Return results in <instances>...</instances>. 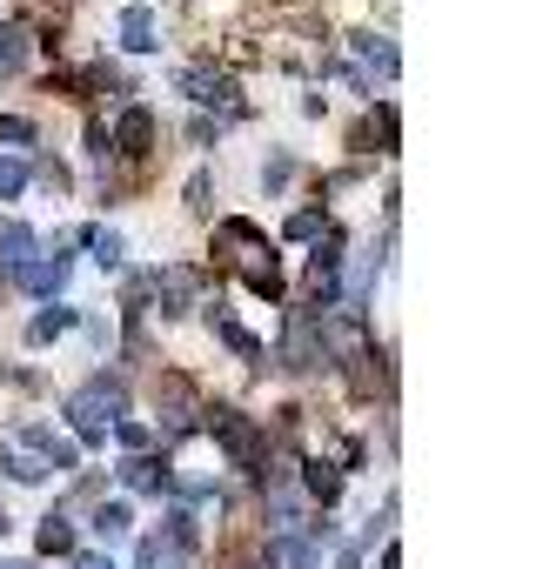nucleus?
Returning a JSON list of instances; mask_svg holds the SVG:
<instances>
[{
    "instance_id": "obj_7",
    "label": "nucleus",
    "mask_w": 536,
    "mask_h": 569,
    "mask_svg": "<svg viewBox=\"0 0 536 569\" xmlns=\"http://www.w3.org/2000/svg\"><path fill=\"white\" fill-rule=\"evenodd\" d=\"M14 274H21V289H28V296H61V289H68V254L28 261V268H14Z\"/></svg>"
},
{
    "instance_id": "obj_21",
    "label": "nucleus",
    "mask_w": 536,
    "mask_h": 569,
    "mask_svg": "<svg viewBox=\"0 0 536 569\" xmlns=\"http://www.w3.org/2000/svg\"><path fill=\"white\" fill-rule=\"evenodd\" d=\"M0 141H14V148H21V141H34V121H21V114H0Z\"/></svg>"
},
{
    "instance_id": "obj_13",
    "label": "nucleus",
    "mask_w": 536,
    "mask_h": 569,
    "mask_svg": "<svg viewBox=\"0 0 536 569\" xmlns=\"http://www.w3.org/2000/svg\"><path fill=\"white\" fill-rule=\"evenodd\" d=\"M0 261H8V268H28V261H34V228H28V221H8V228H0Z\"/></svg>"
},
{
    "instance_id": "obj_8",
    "label": "nucleus",
    "mask_w": 536,
    "mask_h": 569,
    "mask_svg": "<svg viewBox=\"0 0 536 569\" xmlns=\"http://www.w3.org/2000/svg\"><path fill=\"white\" fill-rule=\"evenodd\" d=\"M316 536H276L268 542V569H316Z\"/></svg>"
},
{
    "instance_id": "obj_9",
    "label": "nucleus",
    "mask_w": 536,
    "mask_h": 569,
    "mask_svg": "<svg viewBox=\"0 0 536 569\" xmlns=\"http://www.w3.org/2000/svg\"><path fill=\"white\" fill-rule=\"evenodd\" d=\"M115 141H121V154H148V141H155V114H148V108H121Z\"/></svg>"
},
{
    "instance_id": "obj_4",
    "label": "nucleus",
    "mask_w": 536,
    "mask_h": 569,
    "mask_svg": "<svg viewBox=\"0 0 536 569\" xmlns=\"http://www.w3.org/2000/svg\"><path fill=\"white\" fill-rule=\"evenodd\" d=\"M175 88H181L188 101H201V108H235V81H228V74H215V68H181V74H175Z\"/></svg>"
},
{
    "instance_id": "obj_12",
    "label": "nucleus",
    "mask_w": 536,
    "mask_h": 569,
    "mask_svg": "<svg viewBox=\"0 0 536 569\" xmlns=\"http://www.w3.org/2000/svg\"><path fill=\"white\" fill-rule=\"evenodd\" d=\"M356 61L369 68V74H396V48H389V34H356Z\"/></svg>"
},
{
    "instance_id": "obj_3",
    "label": "nucleus",
    "mask_w": 536,
    "mask_h": 569,
    "mask_svg": "<svg viewBox=\"0 0 536 569\" xmlns=\"http://www.w3.org/2000/svg\"><path fill=\"white\" fill-rule=\"evenodd\" d=\"M208 429L221 436V449L248 469V462H261V436H255V422L241 416V409H208Z\"/></svg>"
},
{
    "instance_id": "obj_19",
    "label": "nucleus",
    "mask_w": 536,
    "mask_h": 569,
    "mask_svg": "<svg viewBox=\"0 0 536 569\" xmlns=\"http://www.w3.org/2000/svg\"><path fill=\"white\" fill-rule=\"evenodd\" d=\"M21 54H28V28L8 21V28H0V68H21Z\"/></svg>"
},
{
    "instance_id": "obj_22",
    "label": "nucleus",
    "mask_w": 536,
    "mask_h": 569,
    "mask_svg": "<svg viewBox=\"0 0 536 569\" xmlns=\"http://www.w3.org/2000/svg\"><path fill=\"white\" fill-rule=\"evenodd\" d=\"M289 234H296V241H309V234H322V214H316V208H302V214L289 221Z\"/></svg>"
},
{
    "instance_id": "obj_28",
    "label": "nucleus",
    "mask_w": 536,
    "mask_h": 569,
    "mask_svg": "<svg viewBox=\"0 0 536 569\" xmlns=\"http://www.w3.org/2000/svg\"><path fill=\"white\" fill-rule=\"evenodd\" d=\"M0 529H8V516H0Z\"/></svg>"
},
{
    "instance_id": "obj_15",
    "label": "nucleus",
    "mask_w": 536,
    "mask_h": 569,
    "mask_svg": "<svg viewBox=\"0 0 536 569\" xmlns=\"http://www.w3.org/2000/svg\"><path fill=\"white\" fill-rule=\"evenodd\" d=\"M75 329V309H41L34 322H28V342H54V336H68Z\"/></svg>"
},
{
    "instance_id": "obj_20",
    "label": "nucleus",
    "mask_w": 536,
    "mask_h": 569,
    "mask_svg": "<svg viewBox=\"0 0 536 569\" xmlns=\"http://www.w3.org/2000/svg\"><path fill=\"white\" fill-rule=\"evenodd\" d=\"M28 188V161H14V154H0V201H14Z\"/></svg>"
},
{
    "instance_id": "obj_17",
    "label": "nucleus",
    "mask_w": 536,
    "mask_h": 569,
    "mask_svg": "<svg viewBox=\"0 0 536 569\" xmlns=\"http://www.w3.org/2000/svg\"><path fill=\"white\" fill-rule=\"evenodd\" d=\"M215 336H221V342H228V349H235V356H241V362H261V342H255V336H248V329H235V322H228V316H215Z\"/></svg>"
},
{
    "instance_id": "obj_26",
    "label": "nucleus",
    "mask_w": 536,
    "mask_h": 569,
    "mask_svg": "<svg viewBox=\"0 0 536 569\" xmlns=\"http://www.w3.org/2000/svg\"><path fill=\"white\" fill-rule=\"evenodd\" d=\"M376 569H396V549H383V562H376Z\"/></svg>"
},
{
    "instance_id": "obj_5",
    "label": "nucleus",
    "mask_w": 536,
    "mask_h": 569,
    "mask_svg": "<svg viewBox=\"0 0 536 569\" xmlns=\"http://www.w3.org/2000/svg\"><path fill=\"white\" fill-rule=\"evenodd\" d=\"M21 442L34 449V462H41V469H75V462H81V449H75L68 436L41 429V422H28V429H21Z\"/></svg>"
},
{
    "instance_id": "obj_11",
    "label": "nucleus",
    "mask_w": 536,
    "mask_h": 569,
    "mask_svg": "<svg viewBox=\"0 0 536 569\" xmlns=\"http://www.w3.org/2000/svg\"><path fill=\"white\" fill-rule=\"evenodd\" d=\"M121 482L141 489V496H161V489H168V469H161L155 456H128V462H121Z\"/></svg>"
},
{
    "instance_id": "obj_27",
    "label": "nucleus",
    "mask_w": 536,
    "mask_h": 569,
    "mask_svg": "<svg viewBox=\"0 0 536 569\" xmlns=\"http://www.w3.org/2000/svg\"><path fill=\"white\" fill-rule=\"evenodd\" d=\"M0 569H28V562H0Z\"/></svg>"
},
{
    "instance_id": "obj_2",
    "label": "nucleus",
    "mask_w": 536,
    "mask_h": 569,
    "mask_svg": "<svg viewBox=\"0 0 536 569\" xmlns=\"http://www.w3.org/2000/svg\"><path fill=\"white\" fill-rule=\"evenodd\" d=\"M221 248H241L235 261L248 268V289H255V296H276V289H282V268H276V248H268V241H261V234H255L248 221H221Z\"/></svg>"
},
{
    "instance_id": "obj_14",
    "label": "nucleus",
    "mask_w": 536,
    "mask_h": 569,
    "mask_svg": "<svg viewBox=\"0 0 536 569\" xmlns=\"http://www.w3.org/2000/svg\"><path fill=\"white\" fill-rule=\"evenodd\" d=\"M41 549L48 556H75V522L54 509V516H41Z\"/></svg>"
},
{
    "instance_id": "obj_23",
    "label": "nucleus",
    "mask_w": 536,
    "mask_h": 569,
    "mask_svg": "<svg viewBox=\"0 0 536 569\" xmlns=\"http://www.w3.org/2000/svg\"><path fill=\"white\" fill-rule=\"evenodd\" d=\"M8 476H14V482H41V476H48V469H41V462H34V456H14V462H8Z\"/></svg>"
},
{
    "instance_id": "obj_10",
    "label": "nucleus",
    "mask_w": 536,
    "mask_h": 569,
    "mask_svg": "<svg viewBox=\"0 0 536 569\" xmlns=\"http://www.w3.org/2000/svg\"><path fill=\"white\" fill-rule=\"evenodd\" d=\"M121 48H128V54H155V48H161V34H155V14H148V8H128V14H121Z\"/></svg>"
},
{
    "instance_id": "obj_16",
    "label": "nucleus",
    "mask_w": 536,
    "mask_h": 569,
    "mask_svg": "<svg viewBox=\"0 0 536 569\" xmlns=\"http://www.w3.org/2000/svg\"><path fill=\"white\" fill-rule=\"evenodd\" d=\"M128 522H135V516H128V502H101V509H95V536H101V542H121V536H128Z\"/></svg>"
},
{
    "instance_id": "obj_24",
    "label": "nucleus",
    "mask_w": 536,
    "mask_h": 569,
    "mask_svg": "<svg viewBox=\"0 0 536 569\" xmlns=\"http://www.w3.org/2000/svg\"><path fill=\"white\" fill-rule=\"evenodd\" d=\"M115 436H121V442H128V449H148V429H141V422H128V416H121V422H115Z\"/></svg>"
},
{
    "instance_id": "obj_1",
    "label": "nucleus",
    "mask_w": 536,
    "mask_h": 569,
    "mask_svg": "<svg viewBox=\"0 0 536 569\" xmlns=\"http://www.w3.org/2000/svg\"><path fill=\"white\" fill-rule=\"evenodd\" d=\"M128 416V396H121V382H108V376H95L88 389H75L68 396V422L81 429V442H108V429Z\"/></svg>"
},
{
    "instance_id": "obj_25",
    "label": "nucleus",
    "mask_w": 536,
    "mask_h": 569,
    "mask_svg": "<svg viewBox=\"0 0 536 569\" xmlns=\"http://www.w3.org/2000/svg\"><path fill=\"white\" fill-rule=\"evenodd\" d=\"M75 569H115V556H101V549H81V556H75Z\"/></svg>"
},
{
    "instance_id": "obj_18",
    "label": "nucleus",
    "mask_w": 536,
    "mask_h": 569,
    "mask_svg": "<svg viewBox=\"0 0 536 569\" xmlns=\"http://www.w3.org/2000/svg\"><path fill=\"white\" fill-rule=\"evenodd\" d=\"M88 248H95L101 268H121V234L115 228H88Z\"/></svg>"
},
{
    "instance_id": "obj_6",
    "label": "nucleus",
    "mask_w": 536,
    "mask_h": 569,
    "mask_svg": "<svg viewBox=\"0 0 536 569\" xmlns=\"http://www.w3.org/2000/svg\"><path fill=\"white\" fill-rule=\"evenodd\" d=\"M155 296H161L168 316H181V309H195V296H201V274H195V268H161V274H155Z\"/></svg>"
}]
</instances>
